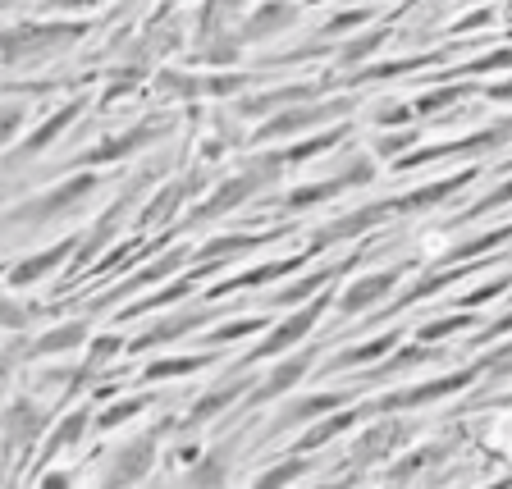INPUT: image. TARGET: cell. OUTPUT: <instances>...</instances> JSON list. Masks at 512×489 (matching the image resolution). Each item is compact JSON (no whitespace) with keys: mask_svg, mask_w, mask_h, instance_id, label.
I'll return each mask as SVG.
<instances>
[{"mask_svg":"<svg viewBox=\"0 0 512 489\" xmlns=\"http://www.w3.org/2000/svg\"><path fill=\"white\" fill-rule=\"evenodd\" d=\"M284 165H279V156L270 147H261V156H252L238 174H229V179L211 183V188L202 192V202H192L188 215H183V224H211V220H224V215L243 211L247 202H256L266 188H275L279 179H284Z\"/></svg>","mask_w":512,"mask_h":489,"instance_id":"cell-1","label":"cell"},{"mask_svg":"<svg viewBox=\"0 0 512 489\" xmlns=\"http://www.w3.org/2000/svg\"><path fill=\"white\" fill-rule=\"evenodd\" d=\"M352 110H357V96H330V101H325V92H320V96H311V101H298V106L261 119L256 133H247V147L252 151L284 147V142H293V138L320 133V124H339V119H348Z\"/></svg>","mask_w":512,"mask_h":489,"instance_id":"cell-2","label":"cell"},{"mask_svg":"<svg viewBox=\"0 0 512 489\" xmlns=\"http://www.w3.org/2000/svg\"><path fill=\"white\" fill-rule=\"evenodd\" d=\"M92 23H64V19H46V23H14V28L0 32V60L5 64H37L51 60V55L69 51L74 42H83Z\"/></svg>","mask_w":512,"mask_h":489,"instance_id":"cell-3","label":"cell"},{"mask_svg":"<svg viewBox=\"0 0 512 489\" xmlns=\"http://www.w3.org/2000/svg\"><path fill=\"white\" fill-rule=\"evenodd\" d=\"M101 188H106V179H101L96 170H74L69 179H60L55 188H46L42 197L19 202L0 224H23V229H32V224H37V229H42V224H55V220H64V215H74L78 206H87Z\"/></svg>","mask_w":512,"mask_h":489,"instance_id":"cell-4","label":"cell"},{"mask_svg":"<svg viewBox=\"0 0 512 489\" xmlns=\"http://www.w3.org/2000/svg\"><path fill=\"white\" fill-rule=\"evenodd\" d=\"M334 307V288H325V293H316L311 302H302L298 311H288L284 320H275L266 334H261V343L256 348H247L243 357L234 362V371H256L261 362H270V357H284V352H293L298 343H307V334L320 325V316Z\"/></svg>","mask_w":512,"mask_h":489,"instance_id":"cell-5","label":"cell"},{"mask_svg":"<svg viewBox=\"0 0 512 489\" xmlns=\"http://www.w3.org/2000/svg\"><path fill=\"white\" fill-rule=\"evenodd\" d=\"M371 151H357V156L343 160V170L325 174V179H311V183H298V188H288L284 197L275 202V215L279 220H288V215H302L311 211V206L320 202H334V197H343V192L352 188H371L375 183V165H371Z\"/></svg>","mask_w":512,"mask_h":489,"instance_id":"cell-6","label":"cell"},{"mask_svg":"<svg viewBox=\"0 0 512 489\" xmlns=\"http://www.w3.org/2000/svg\"><path fill=\"white\" fill-rule=\"evenodd\" d=\"M170 133H174V115H142L138 124H128L124 133H110V138H101L96 147H87L83 156H74V170H101V165L128 160V156H138L142 147H151V142L170 138Z\"/></svg>","mask_w":512,"mask_h":489,"instance_id":"cell-7","label":"cell"},{"mask_svg":"<svg viewBox=\"0 0 512 489\" xmlns=\"http://www.w3.org/2000/svg\"><path fill=\"white\" fill-rule=\"evenodd\" d=\"M407 439H412V421H403V412H384L380 421H371L362 435L352 439V448H348L352 476H371V471H380L394 453H403Z\"/></svg>","mask_w":512,"mask_h":489,"instance_id":"cell-8","label":"cell"},{"mask_svg":"<svg viewBox=\"0 0 512 489\" xmlns=\"http://www.w3.org/2000/svg\"><path fill=\"white\" fill-rule=\"evenodd\" d=\"M389 220H398V197H375V202L357 206V211H343V215H334L330 224H320L316 234L307 238V252L320 256V252H330V247H339V243L375 234V229H384Z\"/></svg>","mask_w":512,"mask_h":489,"instance_id":"cell-9","label":"cell"},{"mask_svg":"<svg viewBox=\"0 0 512 489\" xmlns=\"http://www.w3.org/2000/svg\"><path fill=\"white\" fill-rule=\"evenodd\" d=\"M170 430H174V421H156V426L138 430L133 439H124V444L110 453L101 480H106V485H138V480H147L160 458V439L170 435Z\"/></svg>","mask_w":512,"mask_h":489,"instance_id":"cell-10","label":"cell"},{"mask_svg":"<svg viewBox=\"0 0 512 489\" xmlns=\"http://www.w3.org/2000/svg\"><path fill=\"white\" fill-rule=\"evenodd\" d=\"M215 316H224V307H215L206 298V307H188V311H170V316H160L151 325H142L133 339H128V357H142V352H156V348H170V343L188 339V334H202Z\"/></svg>","mask_w":512,"mask_h":489,"instance_id":"cell-11","label":"cell"},{"mask_svg":"<svg viewBox=\"0 0 512 489\" xmlns=\"http://www.w3.org/2000/svg\"><path fill=\"white\" fill-rule=\"evenodd\" d=\"M316 362H320V343L284 352V357H279V362L270 366L266 375H256V384L247 389L243 403H247V407H270V403H279V398H288L302 380H307L311 371H316Z\"/></svg>","mask_w":512,"mask_h":489,"instance_id":"cell-12","label":"cell"},{"mask_svg":"<svg viewBox=\"0 0 512 489\" xmlns=\"http://www.w3.org/2000/svg\"><path fill=\"white\" fill-rule=\"evenodd\" d=\"M192 261V247L188 243H170V247H160L156 256H151V261H138V275H119V284L115 288H106V293H101V298L92 302L96 311L101 307H115V302H124V298H138L142 288H156V284H165V279L174 275V270H183Z\"/></svg>","mask_w":512,"mask_h":489,"instance_id":"cell-13","label":"cell"},{"mask_svg":"<svg viewBox=\"0 0 512 489\" xmlns=\"http://www.w3.org/2000/svg\"><path fill=\"white\" fill-rule=\"evenodd\" d=\"M325 87H334V78L325 74L316 83V78H298V83H279V87H252V92H238L234 96V115L238 119H270L279 115V110L288 106H298V101H311V96H320Z\"/></svg>","mask_w":512,"mask_h":489,"instance_id":"cell-14","label":"cell"},{"mask_svg":"<svg viewBox=\"0 0 512 489\" xmlns=\"http://www.w3.org/2000/svg\"><path fill=\"white\" fill-rule=\"evenodd\" d=\"M252 384H256L252 371H234L224 384H211V389H206V394L188 407V416H183L174 430H179V435H202L211 421H220V416H234V407L247 398V389H252Z\"/></svg>","mask_w":512,"mask_h":489,"instance_id":"cell-15","label":"cell"},{"mask_svg":"<svg viewBox=\"0 0 512 489\" xmlns=\"http://www.w3.org/2000/svg\"><path fill=\"white\" fill-rule=\"evenodd\" d=\"M357 389L352 384H339V389H320V394H302V398H288L284 407H279V416L270 421V430H266V439H279V435H288V430H302V426H311L316 416H325V412H339V407H348V403H357Z\"/></svg>","mask_w":512,"mask_h":489,"instance_id":"cell-16","label":"cell"},{"mask_svg":"<svg viewBox=\"0 0 512 489\" xmlns=\"http://www.w3.org/2000/svg\"><path fill=\"white\" fill-rule=\"evenodd\" d=\"M407 266H389V270H371V275H357L343 284V293H334V311H339L343 320L352 316H366V311H375L384 298H394V288L403 284Z\"/></svg>","mask_w":512,"mask_h":489,"instance_id":"cell-17","label":"cell"},{"mask_svg":"<svg viewBox=\"0 0 512 489\" xmlns=\"http://www.w3.org/2000/svg\"><path fill=\"white\" fill-rule=\"evenodd\" d=\"M357 261H366V247H357L352 256H343V261H325V266H316L311 275L293 279V284H284L279 293H270V307H302V302H311L316 293H325V288H334L343 275H348Z\"/></svg>","mask_w":512,"mask_h":489,"instance_id":"cell-18","label":"cell"},{"mask_svg":"<svg viewBox=\"0 0 512 489\" xmlns=\"http://www.w3.org/2000/svg\"><path fill=\"white\" fill-rule=\"evenodd\" d=\"M307 261H316L307 247H302L298 256H284V261H261V266L243 270V275H229V279H220V284H211V288H206V298H211V302H229V298H238V293H247V288H266V284H275V279L293 275V270L307 266Z\"/></svg>","mask_w":512,"mask_h":489,"instance_id":"cell-19","label":"cell"},{"mask_svg":"<svg viewBox=\"0 0 512 489\" xmlns=\"http://www.w3.org/2000/svg\"><path fill=\"white\" fill-rule=\"evenodd\" d=\"M46 435V407L37 398H14L0 412V444L5 448H37V439Z\"/></svg>","mask_w":512,"mask_h":489,"instance_id":"cell-20","label":"cell"},{"mask_svg":"<svg viewBox=\"0 0 512 489\" xmlns=\"http://www.w3.org/2000/svg\"><path fill=\"white\" fill-rule=\"evenodd\" d=\"M480 174H485L480 165H467V170H458V174H444V179H435V183H421V188H412V192H398V215L435 211V206H444L448 197H458L462 188H471Z\"/></svg>","mask_w":512,"mask_h":489,"instance_id":"cell-21","label":"cell"},{"mask_svg":"<svg viewBox=\"0 0 512 489\" xmlns=\"http://www.w3.org/2000/svg\"><path fill=\"white\" fill-rule=\"evenodd\" d=\"M288 234V224H275V229H261V234H211L202 247H192V261H215V266L229 270L234 256H247L256 247H270Z\"/></svg>","mask_w":512,"mask_h":489,"instance_id":"cell-22","label":"cell"},{"mask_svg":"<svg viewBox=\"0 0 512 489\" xmlns=\"http://www.w3.org/2000/svg\"><path fill=\"white\" fill-rule=\"evenodd\" d=\"M298 23V5L293 0H256L252 10L243 14L238 32H243V42H270L279 32H288Z\"/></svg>","mask_w":512,"mask_h":489,"instance_id":"cell-23","label":"cell"},{"mask_svg":"<svg viewBox=\"0 0 512 489\" xmlns=\"http://www.w3.org/2000/svg\"><path fill=\"white\" fill-rule=\"evenodd\" d=\"M92 416H96L92 407H74V412H64L60 421H55L51 435L42 439V453H37V467H32V476H37V471H46L55 458H64L69 448L83 444V435L92 430Z\"/></svg>","mask_w":512,"mask_h":489,"instance_id":"cell-24","label":"cell"},{"mask_svg":"<svg viewBox=\"0 0 512 489\" xmlns=\"http://www.w3.org/2000/svg\"><path fill=\"white\" fill-rule=\"evenodd\" d=\"M398 343H403V325H389V330L375 334V339L348 343L343 352H334L330 362H325V375H348V371H357V366H371V362H380V357H389Z\"/></svg>","mask_w":512,"mask_h":489,"instance_id":"cell-25","label":"cell"},{"mask_svg":"<svg viewBox=\"0 0 512 489\" xmlns=\"http://www.w3.org/2000/svg\"><path fill=\"white\" fill-rule=\"evenodd\" d=\"M448 453H453V439H435V444H421V448H412V453H394V458L380 467V480H389V485L421 480L435 462H444Z\"/></svg>","mask_w":512,"mask_h":489,"instance_id":"cell-26","label":"cell"},{"mask_svg":"<svg viewBox=\"0 0 512 489\" xmlns=\"http://www.w3.org/2000/svg\"><path fill=\"white\" fill-rule=\"evenodd\" d=\"M87 339H92V320L74 316V320H64V325H55V330L37 334V339H32L19 357H28V362H46V357H64V352L83 348Z\"/></svg>","mask_w":512,"mask_h":489,"instance_id":"cell-27","label":"cell"},{"mask_svg":"<svg viewBox=\"0 0 512 489\" xmlns=\"http://www.w3.org/2000/svg\"><path fill=\"white\" fill-rule=\"evenodd\" d=\"M78 238L83 234H64L60 243H51V247H42V252H32V256H23L19 266L10 270V288H32L37 279H46L51 270H60L69 256L78 252Z\"/></svg>","mask_w":512,"mask_h":489,"instance_id":"cell-28","label":"cell"},{"mask_svg":"<svg viewBox=\"0 0 512 489\" xmlns=\"http://www.w3.org/2000/svg\"><path fill=\"white\" fill-rule=\"evenodd\" d=\"M224 348H206V352H183V357H160V362H147L138 371V384H165V380H188V375H202L211 366H220Z\"/></svg>","mask_w":512,"mask_h":489,"instance_id":"cell-29","label":"cell"},{"mask_svg":"<svg viewBox=\"0 0 512 489\" xmlns=\"http://www.w3.org/2000/svg\"><path fill=\"white\" fill-rule=\"evenodd\" d=\"M389 37H394V28L389 23H375V28L357 32V37H348V42L334 46V69L339 74H357V69H366V60H375V55L389 46Z\"/></svg>","mask_w":512,"mask_h":489,"instance_id":"cell-30","label":"cell"},{"mask_svg":"<svg viewBox=\"0 0 512 489\" xmlns=\"http://www.w3.org/2000/svg\"><path fill=\"white\" fill-rule=\"evenodd\" d=\"M83 115V101H64L60 110H55L51 119H46L42 128H37V133H28V138L19 142V147H14V156H10V165H23V160H32V156H42L46 147H51L55 138H60L64 128H74V119Z\"/></svg>","mask_w":512,"mask_h":489,"instance_id":"cell-31","label":"cell"},{"mask_svg":"<svg viewBox=\"0 0 512 489\" xmlns=\"http://www.w3.org/2000/svg\"><path fill=\"white\" fill-rule=\"evenodd\" d=\"M243 32L238 28H220L202 42H192V60L197 64H211V69H238L243 64Z\"/></svg>","mask_w":512,"mask_h":489,"instance_id":"cell-32","label":"cell"},{"mask_svg":"<svg viewBox=\"0 0 512 489\" xmlns=\"http://www.w3.org/2000/svg\"><path fill=\"white\" fill-rule=\"evenodd\" d=\"M151 407H156V394H142V389H133V394L124 398H110L101 412L92 416V430H101V435H110V430H124L128 421H138V416H147Z\"/></svg>","mask_w":512,"mask_h":489,"instance_id":"cell-33","label":"cell"},{"mask_svg":"<svg viewBox=\"0 0 512 489\" xmlns=\"http://www.w3.org/2000/svg\"><path fill=\"white\" fill-rule=\"evenodd\" d=\"M234 448H238V435L215 444V448H206L202 458L183 471V480H188V485H224V480L234 476Z\"/></svg>","mask_w":512,"mask_h":489,"instance_id":"cell-34","label":"cell"},{"mask_svg":"<svg viewBox=\"0 0 512 489\" xmlns=\"http://www.w3.org/2000/svg\"><path fill=\"white\" fill-rule=\"evenodd\" d=\"M512 243V224H494V229H485V234L476 238H458L453 247H439L435 266H458V261H480L485 252H494V247Z\"/></svg>","mask_w":512,"mask_h":489,"instance_id":"cell-35","label":"cell"},{"mask_svg":"<svg viewBox=\"0 0 512 489\" xmlns=\"http://www.w3.org/2000/svg\"><path fill=\"white\" fill-rule=\"evenodd\" d=\"M480 325V311H467L458 307L453 316H439V320H426L421 330H416V343H448V339H458V334L476 330Z\"/></svg>","mask_w":512,"mask_h":489,"instance_id":"cell-36","label":"cell"},{"mask_svg":"<svg viewBox=\"0 0 512 489\" xmlns=\"http://www.w3.org/2000/svg\"><path fill=\"white\" fill-rule=\"evenodd\" d=\"M270 320L266 316H238V320H224L215 330H202V343L206 348H229L238 339H256V334H266Z\"/></svg>","mask_w":512,"mask_h":489,"instance_id":"cell-37","label":"cell"},{"mask_svg":"<svg viewBox=\"0 0 512 489\" xmlns=\"http://www.w3.org/2000/svg\"><path fill=\"white\" fill-rule=\"evenodd\" d=\"M151 92L165 96V101H197L202 96V74H188V69H160L151 78Z\"/></svg>","mask_w":512,"mask_h":489,"instance_id":"cell-38","label":"cell"},{"mask_svg":"<svg viewBox=\"0 0 512 489\" xmlns=\"http://www.w3.org/2000/svg\"><path fill=\"white\" fill-rule=\"evenodd\" d=\"M128 352V339L124 334H115V330H101L96 339H87V357H83V366L92 375H101L106 371V362H115V357H124Z\"/></svg>","mask_w":512,"mask_h":489,"instance_id":"cell-39","label":"cell"},{"mask_svg":"<svg viewBox=\"0 0 512 489\" xmlns=\"http://www.w3.org/2000/svg\"><path fill=\"white\" fill-rule=\"evenodd\" d=\"M371 19H375V10H366V5H357V10H339L334 19L320 23L316 37L320 42H339V37H348V32H357V28H371Z\"/></svg>","mask_w":512,"mask_h":489,"instance_id":"cell-40","label":"cell"},{"mask_svg":"<svg viewBox=\"0 0 512 489\" xmlns=\"http://www.w3.org/2000/svg\"><path fill=\"white\" fill-rule=\"evenodd\" d=\"M412 147H421V133H416V128H380V138L371 142V156L375 160H398Z\"/></svg>","mask_w":512,"mask_h":489,"instance_id":"cell-41","label":"cell"},{"mask_svg":"<svg viewBox=\"0 0 512 489\" xmlns=\"http://www.w3.org/2000/svg\"><path fill=\"white\" fill-rule=\"evenodd\" d=\"M499 206H512V179H503L499 188H490L480 202H471V206H462L458 215H453V224H476V220H485V215H494Z\"/></svg>","mask_w":512,"mask_h":489,"instance_id":"cell-42","label":"cell"},{"mask_svg":"<svg viewBox=\"0 0 512 489\" xmlns=\"http://www.w3.org/2000/svg\"><path fill=\"white\" fill-rule=\"evenodd\" d=\"M311 471V458L307 453H293V448H288L284 453V462H275V467H266V471H256V485H288V480H302Z\"/></svg>","mask_w":512,"mask_h":489,"instance_id":"cell-43","label":"cell"},{"mask_svg":"<svg viewBox=\"0 0 512 489\" xmlns=\"http://www.w3.org/2000/svg\"><path fill=\"white\" fill-rule=\"evenodd\" d=\"M503 293H512V270H503L499 279H490V284H480V288H471V293H462V298H453V307L480 311V307H485V302L503 298Z\"/></svg>","mask_w":512,"mask_h":489,"instance_id":"cell-44","label":"cell"},{"mask_svg":"<svg viewBox=\"0 0 512 489\" xmlns=\"http://www.w3.org/2000/svg\"><path fill=\"white\" fill-rule=\"evenodd\" d=\"M416 119V106L412 101H380V106H371V124L375 128H403Z\"/></svg>","mask_w":512,"mask_h":489,"instance_id":"cell-45","label":"cell"},{"mask_svg":"<svg viewBox=\"0 0 512 489\" xmlns=\"http://www.w3.org/2000/svg\"><path fill=\"white\" fill-rule=\"evenodd\" d=\"M23 119H28V101H0V147H10L19 138Z\"/></svg>","mask_w":512,"mask_h":489,"instance_id":"cell-46","label":"cell"},{"mask_svg":"<svg viewBox=\"0 0 512 489\" xmlns=\"http://www.w3.org/2000/svg\"><path fill=\"white\" fill-rule=\"evenodd\" d=\"M32 316H37V307L14 302V298H0V330H28Z\"/></svg>","mask_w":512,"mask_h":489,"instance_id":"cell-47","label":"cell"},{"mask_svg":"<svg viewBox=\"0 0 512 489\" xmlns=\"http://www.w3.org/2000/svg\"><path fill=\"white\" fill-rule=\"evenodd\" d=\"M499 69H512V46H499V51L480 55V60H467L458 74H499Z\"/></svg>","mask_w":512,"mask_h":489,"instance_id":"cell-48","label":"cell"},{"mask_svg":"<svg viewBox=\"0 0 512 489\" xmlns=\"http://www.w3.org/2000/svg\"><path fill=\"white\" fill-rule=\"evenodd\" d=\"M480 96H485V101H512V78H503V83H485Z\"/></svg>","mask_w":512,"mask_h":489,"instance_id":"cell-49","label":"cell"},{"mask_svg":"<svg viewBox=\"0 0 512 489\" xmlns=\"http://www.w3.org/2000/svg\"><path fill=\"white\" fill-rule=\"evenodd\" d=\"M494 19V10H476V14H471V19H462L458 23V28H453V32H471V28H485V23H490Z\"/></svg>","mask_w":512,"mask_h":489,"instance_id":"cell-50","label":"cell"},{"mask_svg":"<svg viewBox=\"0 0 512 489\" xmlns=\"http://www.w3.org/2000/svg\"><path fill=\"white\" fill-rule=\"evenodd\" d=\"M96 5H106V0H60V10H96Z\"/></svg>","mask_w":512,"mask_h":489,"instance_id":"cell-51","label":"cell"},{"mask_svg":"<svg viewBox=\"0 0 512 489\" xmlns=\"http://www.w3.org/2000/svg\"><path fill=\"white\" fill-rule=\"evenodd\" d=\"M174 5H179V0H160V10H156V19H165V14L174 10Z\"/></svg>","mask_w":512,"mask_h":489,"instance_id":"cell-52","label":"cell"},{"mask_svg":"<svg viewBox=\"0 0 512 489\" xmlns=\"http://www.w3.org/2000/svg\"><path fill=\"white\" fill-rule=\"evenodd\" d=\"M307 5H316V0H307Z\"/></svg>","mask_w":512,"mask_h":489,"instance_id":"cell-53","label":"cell"},{"mask_svg":"<svg viewBox=\"0 0 512 489\" xmlns=\"http://www.w3.org/2000/svg\"><path fill=\"white\" fill-rule=\"evenodd\" d=\"M508 165H512V160H508Z\"/></svg>","mask_w":512,"mask_h":489,"instance_id":"cell-54","label":"cell"}]
</instances>
